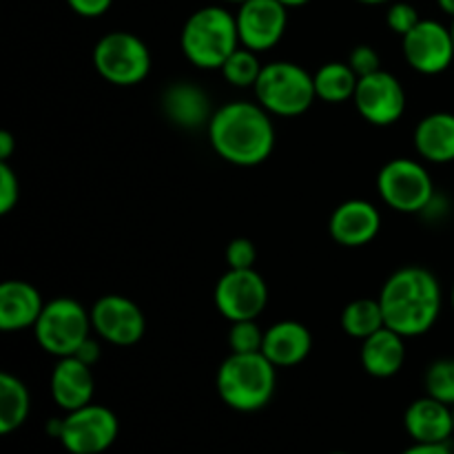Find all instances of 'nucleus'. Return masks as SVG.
<instances>
[{"label":"nucleus","instance_id":"nucleus-1","mask_svg":"<svg viewBox=\"0 0 454 454\" xmlns=\"http://www.w3.org/2000/svg\"><path fill=\"white\" fill-rule=\"evenodd\" d=\"M207 129L213 151L235 167H257L275 149L273 120L257 100L217 106Z\"/></svg>","mask_w":454,"mask_h":454},{"label":"nucleus","instance_id":"nucleus-2","mask_svg":"<svg viewBox=\"0 0 454 454\" xmlns=\"http://www.w3.org/2000/svg\"><path fill=\"white\" fill-rule=\"evenodd\" d=\"M377 300L386 326L411 340L426 335L437 324L443 300L442 284L428 269L403 266L386 279Z\"/></svg>","mask_w":454,"mask_h":454},{"label":"nucleus","instance_id":"nucleus-3","mask_svg":"<svg viewBox=\"0 0 454 454\" xmlns=\"http://www.w3.org/2000/svg\"><path fill=\"white\" fill-rule=\"evenodd\" d=\"M217 395L235 412H257L270 403L278 366L264 353H231L215 375Z\"/></svg>","mask_w":454,"mask_h":454},{"label":"nucleus","instance_id":"nucleus-4","mask_svg":"<svg viewBox=\"0 0 454 454\" xmlns=\"http://www.w3.org/2000/svg\"><path fill=\"white\" fill-rule=\"evenodd\" d=\"M182 53L198 69H222L229 56L242 47L235 13L222 4H208L186 18L180 34Z\"/></svg>","mask_w":454,"mask_h":454},{"label":"nucleus","instance_id":"nucleus-5","mask_svg":"<svg viewBox=\"0 0 454 454\" xmlns=\"http://www.w3.org/2000/svg\"><path fill=\"white\" fill-rule=\"evenodd\" d=\"M253 91H255V100L270 115H279V118H295V115L306 114L317 100L313 74H309L297 62L288 60H275L262 67Z\"/></svg>","mask_w":454,"mask_h":454},{"label":"nucleus","instance_id":"nucleus-6","mask_svg":"<svg viewBox=\"0 0 454 454\" xmlns=\"http://www.w3.org/2000/svg\"><path fill=\"white\" fill-rule=\"evenodd\" d=\"M91 326V313L74 297H56L47 301L35 322L34 333L40 348L53 357H71L82 346Z\"/></svg>","mask_w":454,"mask_h":454},{"label":"nucleus","instance_id":"nucleus-7","mask_svg":"<svg viewBox=\"0 0 454 454\" xmlns=\"http://www.w3.org/2000/svg\"><path fill=\"white\" fill-rule=\"evenodd\" d=\"M93 67L115 87L140 84L151 71V51L131 31H111L93 47Z\"/></svg>","mask_w":454,"mask_h":454},{"label":"nucleus","instance_id":"nucleus-8","mask_svg":"<svg viewBox=\"0 0 454 454\" xmlns=\"http://www.w3.org/2000/svg\"><path fill=\"white\" fill-rule=\"evenodd\" d=\"M377 191L397 213H424L434 200V182L426 167L411 158H395L377 173Z\"/></svg>","mask_w":454,"mask_h":454},{"label":"nucleus","instance_id":"nucleus-9","mask_svg":"<svg viewBox=\"0 0 454 454\" xmlns=\"http://www.w3.org/2000/svg\"><path fill=\"white\" fill-rule=\"evenodd\" d=\"M118 433L120 424L115 412L91 402L62 417L58 442L69 454H102L114 446Z\"/></svg>","mask_w":454,"mask_h":454},{"label":"nucleus","instance_id":"nucleus-10","mask_svg":"<svg viewBox=\"0 0 454 454\" xmlns=\"http://www.w3.org/2000/svg\"><path fill=\"white\" fill-rule=\"evenodd\" d=\"M213 300L229 322L257 319L269 304V286L255 269H229L217 279Z\"/></svg>","mask_w":454,"mask_h":454},{"label":"nucleus","instance_id":"nucleus-11","mask_svg":"<svg viewBox=\"0 0 454 454\" xmlns=\"http://www.w3.org/2000/svg\"><path fill=\"white\" fill-rule=\"evenodd\" d=\"M403 58L424 75H439L454 62V43L450 27L439 20H421L402 38Z\"/></svg>","mask_w":454,"mask_h":454},{"label":"nucleus","instance_id":"nucleus-12","mask_svg":"<svg viewBox=\"0 0 454 454\" xmlns=\"http://www.w3.org/2000/svg\"><path fill=\"white\" fill-rule=\"evenodd\" d=\"M353 100L359 115L375 127H390L402 120L406 111V91L402 82L384 69L359 78Z\"/></svg>","mask_w":454,"mask_h":454},{"label":"nucleus","instance_id":"nucleus-13","mask_svg":"<svg viewBox=\"0 0 454 454\" xmlns=\"http://www.w3.org/2000/svg\"><path fill=\"white\" fill-rule=\"evenodd\" d=\"M235 20L242 47L262 53L273 49L284 38L288 9L279 0H244L238 4Z\"/></svg>","mask_w":454,"mask_h":454},{"label":"nucleus","instance_id":"nucleus-14","mask_svg":"<svg viewBox=\"0 0 454 454\" xmlns=\"http://www.w3.org/2000/svg\"><path fill=\"white\" fill-rule=\"evenodd\" d=\"M91 326L114 346H133L145 337L146 319L140 306L124 295H105L91 306Z\"/></svg>","mask_w":454,"mask_h":454},{"label":"nucleus","instance_id":"nucleus-15","mask_svg":"<svg viewBox=\"0 0 454 454\" xmlns=\"http://www.w3.org/2000/svg\"><path fill=\"white\" fill-rule=\"evenodd\" d=\"M381 215L368 200H348L333 211L328 233L346 248L366 247L380 235Z\"/></svg>","mask_w":454,"mask_h":454},{"label":"nucleus","instance_id":"nucleus-16","mask_svg":"<svg viewBox=\"0 0 454 454\" xmlns=\"http://www.w3.org/2000/svg\"><path fill=\"white\" fill-rule=\"evenodd\" d=\"M403 428L417 443H446L454 437L452 406L434 397H419L403 412Z\"/></svg>","mask_w":454,"mask_h":454},{"label":"nucleus","instance_id":"nucleus-17","mask_svg":"<svg viewBox=\"0 0 454 454\" xmlns=\"http://www.w3.org/2000/svg\"><path fill=\"white\" fill-rule=\"evenodd\" d=\"M51 397L58 408L65 412L78 411L93 402L96 381H93L91 366L80 362L78 357H60L51 372Z\"/></svg>","mask_w":454,"mask_h":454},{"label":"nucleus","instance_id":"nucleus-18","mask_svg":"<svg viewBox=\"0 0 454 454\" xmlns=\"http://www.w3.org/2000/svg\"><path fill=\"white\" fill-rule=\"evenodd\" d=\"M44 309L43 295L25 279H7L0 286V328L7 333L34 328Z\"/></svg>","mask_w":454,"mask_h":454},{"label":"nucleus","instance_id":"nucleus-19","mask_svg":"<svg viewBox=\"0 0 454 454\" xmlns=\"http://www.w3.org/2000/svg\"><path fill=\"white\" fill-rule=\"evenodd\" d=\"M164 115L180 129L208 127L213 118L211 100L198 84L189 80L168 84L162 96Z\"/></svg>","mask_w":454,"mask_h":454},{"label":"nucleus","instance_id":"nucleus-20","mask_svg":"<svg viewBox=\"0 0 454 454\" xmlns=\"http://www.w3.org/2000/svg\"><path fill=\"white\" fill-rule=\"evenodd\" d=\"M310 350H313V335L304 324L295 319H284L266 328L262 353L278 368L297 366L309 357Z\"/></svg>","mask_w":454,"mask_h":454},{"label":"nucleus","instance_id":"nucleus-21","mask_svg":"<svg viewBox=\"0 0 454 454\" xmlns=\"http://www.w3.org/2000/svg\"><path fill=\"white\" fill-rule=\"evenodd\" d=\"M406 362V337L384 326L362 341V366L377 380L395 377Z\"/></svg>","mask_w":454,"mask_h":454},{"label":"nucleus","instance_id":"nucleus-22","mask_svg":"<svg viewBox=\"0 0 454 454\" xmlns=\"http://www.w3.org/2000/svg\"><path fill=\"white\" fill-rule=\"evenodd\" d=\"M412 142L426 162H454V114L437 111L421 118L412 133Z\"/></svg>","mask_w":454,"mask_h":454},{"label":"nucleus","instance_id":"nucleus-23","mask_svg":"<svg viewBox=\"0 0 454 454\" xmlns=\"http://www.w3.org/2000/svg\"><path fill=\"white\" fill-rule=\"evenodd\" d=\"M315 93L328 105L353 100L357 91L359 75L350 69L348 62H326L313 74Z\"/></svg>","mask_w":454,"mask_h":454},{"label":"nucleus","instance_id":"nucleus-24","mask_svg":"<svg viewBox=\"0 0 454 454\" xmlns=\"http://www.w3.org/2000/svg\"><path fill=\"white\" fill-rule=\"evenodd\" d=\"M31 399L27 386L12 372L0 375V433L12 434L29 417Z\"/></svg>","mask_w":454,"mask_h":454},{"label":"nucleus","instance_id":"nucleus-25","mask_svg":"<svg viewBox=\"0 0 454 454\" xmlns=\"http://www.w3.org/2000/svg\"><path fill=\"white\" fill-rule=\"evenodd\" d=\"M386 326L384 310H381L380 300L371 297H359L353 300L344 310H341V328L353 340L364 341L372 333L381 331Z\"/></svg>","mask_w":454,"mask_h":454},{"label":"nucleus","instance_id":"nucleus-26","mask_svg":"<svg viewBox=\"0 0 454 454\" xmlns=\"http://www.w3.org/2000/svg\"><path fill=\"white\" fill-rule=\"evenodd\" d=\"M262 62L260 58H257L255 51H251V49L247 47H239L238 51H233L229 56V60L222 65V75H224V80L229 84H233V87L238 89H248V87H255L257 78H260L262 74Z\"/></svg>","mask_w":454,"mask_h":454},{"label":"nucleus","instance_id":"nucleus-27","mask_svg":"<svg viewBox=\"0 0 454 454\" xmlns=\"http://www.w3.org/2000/svg\"><path fill=\"white\" fill-rule=\"evenodd\" d=\"M424 388L428 397L454 406V359H437L430 364L424 377Z\"/></svg>","mask_w":454,"mask_h":454},{"label":"nucleus","instance_id":"nucleus-28","mask_svg":"<svg viewBox=\"0 0 454 454\" xmlns=\"http://www.w3.org/2000/svg\"><path fill=\"white\" fill-rule=\"evenodd\" d=\"M264 333L266 331L257 326V319L231 322V353H262V348H264Z\"/></svg>","mask_w":454,"mask_h":454},{"label":"nucleus","instance_id":"nucleus-29","mask_svg":"<svg viewBox=\"0 0 454 454\" xmlns=\"http://www.w3.org/2000/svg\"><path fill=\"white\" fill-rule=\"evenodd\" d=\"M419 22V12H417L411 3H399V0H395V3H390L388 12H386V25H388L395 34L402 35V38L408 31L415 29Z\"/></svg>","mask_w":454,"mask_h":454},{"label":"nucleus","instance_id":"nucleus-30","mask_svg":"<svg viewBox=\"0 0 454 454\" xmlns=\"http://www.w3.org/2000/svg\"><path fill=\"white\" fill-rule=\"evenodd\" d=\"M226 264L229 269H255L257 248L248 238H235L226 244Z\"/></svg>","mask_w":454,"mask_h":454},{"label":"nucleus","instance_id":"nucleus-31","mask_svg":"<svg viewBox=\"0 0 454 454\" xmlns=\"http://www.w3.org/2000/svg\"><path fill=\"white\" fill-rule=\"evenodd\" d=\"M20 200V182L9 162H0V213H12Z\"/></svg>","mask_w":454,"mask_h":454},{"label":"nucleus","instance_id":"nucleus-32","mask_svg":"<svg viewBox=\"0 0 454 454\" xmlns=\"http://www.w3.org/2000/svg\"><path fill=\"white\" fill-rule=\"evenodd\" d=\"M348 65L359 78H364V75H371L381 69V58L377 53V49L371 47V44H357L348 53Z\"/></svg>","mask_w":454,"mask_h":454},{"label":"nucleus","instance_id":"nucleus-33","mask_svg":"<svg viewBox=\"0 0 454 454\" xmlns=\"http://www.w3.org/2000/svg\"><path fill=\"white\" fill-rule=\"evenodd\" d=\"M71 12H75L82 18H100L114 4V0H67Z\"/></svg>","mask_w":454,"mask_h":454},{"label":"nucleus","instance_id":"nucleus-34","mask_svg":"<svg viewBox=\"0 0 454 454\" xmlns=\"http://www.w3.org/2000/svg\"><path fill=\"white\" fill-rule=\"evenodd\" d=\"M100 355H102L100 344H98V341L93 340V337H87V340L82 341V346H80V348L75 350L74 357H78L80 362L89 364V366L93 368V366H96L98 359H100Z\"/></svg>","mask_w":454,"mask_h":454},{"label":"nucleus","instance_id":"nucleus-35","mask_svg":"<svg viewBox=\"0 0 454 454\" xmlns=\"http://www.w3.org/2000/svg\"><path fill=\"white\" fill-rule=\"evenodd\" d=\"M402 454H454L450 443H417L412 442V446H408Z\"/></svg>","mask_w":454,"mask_h":454},{"label":"nucleus","instance_id":"nucleus-36","mask_svg":"<svg viewBox=\"0 0 454 454\" xmlns=\"http://www.w3.org/2000/svg\"><path fill=\"white\" fill-rule=\"evenodd\" d=\"M16 149V140L9 131H0V162H9Z\"/></svg>","mask_w":454,"mask_h":454},{"label":"nucleus","instance_id":"nucleus-37","mask_svg":"<svg viewBox=\"0 0 454 454\" xmlns=\"http://www.w3.org/2000/svg\"><path fill=\"white\" fill-rule=\"evenodd\" d=\"M62 433V419H49L47 421V434L53 439H60Z\"/></svg>","mask_w":454,"mask_h":454},{"label":"nucleus","instance_id":"nucleus-38","mask_svg":"<svg viewBox=\"0 0 454 454\" xmlns=\"http://www.w3.org/2000/svg\"><path fill=\"white\" fill-rule=\"evenodd\" d=\"M437 4L443 13H448V16L454 18V0H437Z\"/></svg>","mask_w":454,"mask_h":454},{"label":"nucleus","instance_id":"nucleus-39","mask_svg":"<svg viewBox=\"0 0 454 454\" xmlns=\"http://www.w3.org/2000/svg\"><path fill=\"white\" fill-rule=\"evenodd\" d=\"M279 3H282L286 9H297V7H304V4H309L310 0H279Z\"/></svg>","mask_w":454,"mask_h":454},{"label":"nucleus","instance_id":"nucleus-40","mask_svg":"<svg viewBox=\"0 0 454 454\" xmlns=\"http://www.w3.org/2000/svg\"><path fill=\"white\" fill-rule=\"evenodd\" d=\"M362 4H386V3H395V0H357Z\"/></svg>","mask_w":454,"mask_h":454},{"label":"nucleus","instance_id":"nucleus-41","mask_svg":"<svg viewBox=\"0 0 454 454\" xmlns=\"http://www.w3.org/2000/svg\"><path fill=\"white\" fill-rule=\"evenodd\" d=\"M220 3H231V4H242L244 0H220Z\"/></svg>","mask_w":454,"mask_h":454},{"label":"nucleus","instance_id":"nucleus-42","mask_svg":"<svg viewBox=\"0 0 454 454\" xmlns=\"http://www.w3.org/2000/svg\"><path fill=\"white\" fill-rule=\"evenodd\" d=\"M450 304H452V310H454V284H452V293H450Z\"/></svg>","mask_w":454,"mask_h":454},{"label":"nucleus","instance_id":"nucleus-43","mask_svg":"<svg viewBox=\"0 0 454 454\" xmlns=\"http://www.w3.org/2000/svg\"><path fill=\"white\" fill-rule=\"evenodd\" d=\"M450 31H452V43H454V18H452V25H450Z\"/></svg>","mask_w":454,"mask_h":454},{"label":"nucleus","instance_id":"nucleus-44","mask_svg":"<svg viewBox=\"0 0 454 454\" xmlns=\"http://www.w3.org/2000/svg\"><path fill=\"white\" fill-rule=\"evenodd\" d=\"M331 454H346V452H331Z\"/></svg>","mask_w":454,"mask_h":454},{"label":"nucleus","instance_id":"nucleus-45","mask_svg":"<svg viewBox=\"0 0 454 454\" xmlns=\"http://www.w3.org/2000/svg\"><path fill=\"white\" fill-rule=\"evenodd\" d=\"M452 421H454V406H452Z\"/></svg>","mask_w":454,"mask_h":454}]
</instances>
